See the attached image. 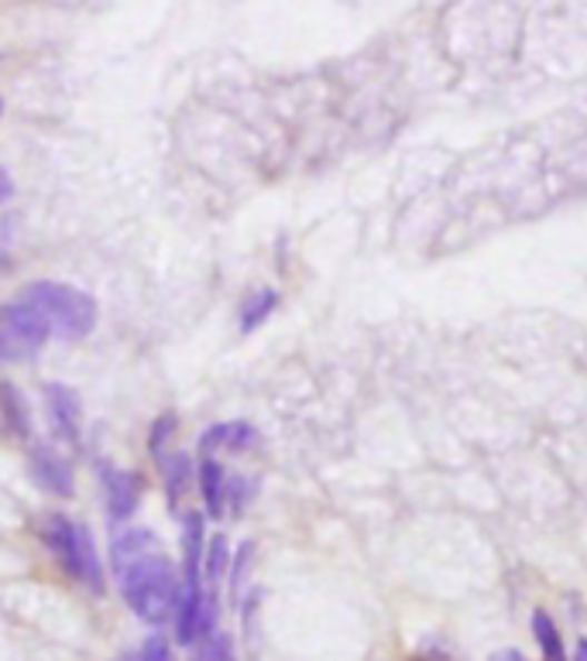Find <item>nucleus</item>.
<instances>
[{"mask_svg": "<svg viewBox=\"0 0 587 661\" xmlns=\"http://www.w3.org/2000/svg\"><path fill=\"white\" fill-rule=\"evenodd\" d=\"M110 565L125 603L145 624H166V617L179 610V597H182L179 569L166 555L155 531L128 528L125 534H117L110 549Z\"/></svg>", "mask_w": 587, "mask_h": 661, "instance_id": "f257e3e1", "label": "nucleus"}, {"mask_svg": "<svg viewBox=\"0 0 587 661\" xmlns=\"http://www.w3.org/2000/svg\"><path fill=\"white\" fill-rule=\"evenodd\" d=\"M38 539L52 552V559L66 569L69 580H76L80 587H87L90 593H103L107 575H103V562L97 555V542L87 524L72 521L69 514H46L38 521Z\"/></svg>", "mask_w": 587, "mask_h": 661, "instance_id": "f03ea898", "label": "nucleus"}, {"mask_svg": "<svg viewBox=\"0 0 587 661\" xmlns=\"http://www.w3.org/2000/svg\"><path fill=\"white\" fill-rule=\"evenodd\" d=\"M21 302L31 306L38 316L49 322V329L59 340H83L97 326V299L83 288H72L66 281H31L21 288Z\"/></svg>", "mask_w": 587, "mask_h": 661, "instance_id": "7ed1b4c3", "label": "nucleus"}, {"mask_svg": "<svg viewBox=\"0 0 587 661\" xmlns=\"http://www.w3.org/2000/svg\"><path fill=\"white\" fill-rule=\"evenodd\" d=\"M49 337H52L49 322L21 299L0 306V363H18V360L38 357L49 343Z\"/></svg>", "mask_w": 587, "mask_h": 661, "instance_id": "20e7f679", "label": "nucleus"}, {"mask_svg": "<svg viewBox=\"0 0 587 661\" xmlns=\"http://www.w3.org/2000/svg\"><path fill=\"white\" fill-rule=\"evenodd\" d=\"M100 483H103L107 518H110V521H128V518L138 511L141 493H145L141 473L121 470V467H110V463H100Z\"/></svg>", "mask_w": 587, "mask_h": 661, "instance_id": "39448f33", "label": "nucleus"}, {"mask_svg": "<svg viewBox=\"0 0 587 661\" xmlns=\"http://www.w3.org/2000/svg\"><path fill=\"white\" fill-rule=\"evenodd\" d=\"M28 470L34 477V483L46 493H56V498H72L76 480H72V467L66 463V457H59V449H52L49 442H31L28 445Z\"/></svg>", "mask_w": 587, "mask_h": 661, "instance_id": "423d86ee", "label": "nucleus"}, {"mask_svg": "<svg viewBox=\"0 0 587 661\" xmlns=\"http://www.w3.org/2000/svg\"><path fill=\"white\" fill-rule=\"evenodd\" d=\"M46 408H49L52 432L69 445H80V429H83L80 394H76L69 384H46Z\"/></svg>", "mask_w": 587, "mask_h": 661, "instance_id": "0eeeda50", "label": "nucleus"}, {"mask_svg": "<svg viewBox=\"0 0 587 661\" xmlns=\"http://www.w3.org/2000/svg\"><path fill=\"white\" fill-rule=\"evenodd\" d=\"M258 429L251 422H241V419H233V422H217L210 425L203 435H200V452H245L251 445H258Z\"/></svg>", "mask_w": 587, "mask_h": 661, "instance_id": "6e6552de", "label": "nucleus"}, {"mask_svg": "<svg viewBox=\"0 0 587 661\" xmlns=\"http://www.w3.org/2000/svg\"><path fill=\"white\" fill-rule=\"evenodd\" d=\"M200 493L210 518H223L230 511V477L217 460H203L200 463Z\"/></svg>", "mask_w": 587, "mask_h": 661, "instance_id": "1a4fd4ad", "label": "nucleus"}, {"mask_svg": "<svg viewBox=\"0 0 587 661\" xmlns=\"http://www.w3.org/2000/svg\"><path fill=\"white\" fill-rule=\"evenodd\" d=\"M0 422L14 439H31V411L24 394L11 384V381H0Z\"/></svg>", "mask_w": 587, "mask_h": 661, "instance_id": "9d476101", "label": "nucleus"}, {"mask_svg": "<svg viewBox=\"0 0 587 661\" xmlns=\"http://www.w3.org/2000/svg\"><path fill=\"white\" fill-rule=\"evenodd\" d=\"M159 467H162V477H166L169 508L179 514L182 493H186V487L192 483V463H189L186 452H162V457H159Z\"/></svg>", "mask_w": 587, "mask_h": 661, "instance_id": "9b49d317", "label": "nucleus"}, {"mask_svg": "<svg viewBox=\"0 0 587 661\" xmlns=\"http://www.w3.org/2000/svg\"><path fill=\"white\" fill-rule=\"evenodd\" d=\"M533 634H536V644L543 651V661H567V651H564V638L554 624V617L546 610H536L533 613Z\"/></svg>", "mask_w": 587, "mask_h": 661, "instance_id": "f8f14e48", "label": "nucleus"}, {"mask_svg": "<svg viewBox=\"0 0 587 661\" xmlns=\"http://www.w3.org/2000/svg\"><path fill=\"white\" fill-rule=\"evenodd\" d=\"M279 309V292L276 288H261V292H255L245 306H241V319H238V326H241V333H255V329Z\"/></svg>", "mask_w": 587, "mask_h": 661, "instance_id": "ddd939ff", "label": "nucleus"}, {"mask_svg": "<svg viewBox=\"0 0 587 661\" xmlns=\"http://www.w3.org/2000/svg\"><path fill=\"white\" fill-rule=\"evenodd\" d=\"M207 569H203V575L210 583H217L220 587V580H223V572H227V562H230V555H227V542H223V534H217V539L210 542V549H207Z\"/></svg>", "mask_w": 587, "mask_h": 661, "instance_id": "4468645a", "label": "nucleus"}, {"mask_svg": "<svg viewBox=\"0 0 587 661\" xmlns=\"http://www.w3.org/2000/svg\"><path fill=\"white\" fill-rule=\"evenodd\" d=\"M176 415H162L159 422H155V429H151V435H148V445H151V457L159 460L162 457V449H166V442L172 439V432H176Z\"/></svg>", "mask_w": 587, "mask_h": 661, "instance_id": "2eb2a0df", "label": "nucleus"}, {"mask_svg": "<svg viewBox=\"0 0 587 661\" xmlns=\"http://www.w3.org/2000/svg\"><path fill=\"white\" fill-rule=\"evenodd\" d=\"M138 661H172V648L162 634H151L141 651H138Z\"/></svg>", "mask_w": 587, "mask_h": 661, "instance_id": "dca6fc26", "label": "nucleus"}, {"mask_svg": "<svg viewBox=\"0 0 587 661\" xmlns=\"http://www.w3.org/2000/svg\"><path fill=\"white\" fill-rule=\"evenodd\" d=\"M207 661H233V644L227 634H213L207 648Z\"/></svg>", "mask_w": 587, "mask_h": 661, "instance_id": "f3484780", "label": "nucleus"}, {"mask_svg": "<svg viewBox=\"0 0 587 661\" xmlns=\"http://www.w3.org/2000/svg\"><path fill=\"white\" fill-rule=\"evenodd\" d=\"M11 196H14V179L8 176V169H0V206H4Z\"/></svg>", "mask_w": 587, "mask_h": 661, "instance_id": "a211bd4d", "label": "nucleus"}, {"mask_svg": "<svg viewBox=\"0 0 587 661\" xmlns=\"http://www.w3.org/2000/svg\"><path fill=\"white\" fill-rule=\"evenodd\" d=\"M491 661H526V654H519L516 648H508V651H498V654H491Z\"/></svg>", "mask_w": 587, "mask_h": 661, "instance_id": "6ab92c4d", "label": "nucleus"}, {"mask_svg": "<svg viewBox=\"0 0 587 661\" xmlns=\"http://www.w3.org/2000/svg\"><path fill=\"white\" fill-rule=\"evenodd\" d=\"M574 661H587V638L577 641V651H574Z\"/></svg>", "mask_w": 587, "mask_h": 661, "instance_id": "aec40b11", "label": "nucleus"}, {"mask_svg": "<svg viewBox=\"0 0 587 661\" xmlns=\"http://www.w3.org/2000/svg\"><path fill=\"white\" fill-rule=\"evenodd\" d=\"M0 268H11V258H8L4 247H0Z\"/></svg>", "mask_w": 587, "mask_h": 661, "instance_id": "412c9836", "label": "nucleus"}, {"mask_svg": "<svg viewBox=\"0 0 587 661\" xmlns=\"http://www.w3.org/2000/svg\"><path fill=\"white\" fill-rule=\"evenodd\" d=\"M0 113H4V100H0Z\"/></svg>", "mask_w": 587, "mask_h": 661, "instance_id": "4be33fe9", "label": "nucleus"}]
</instances>
